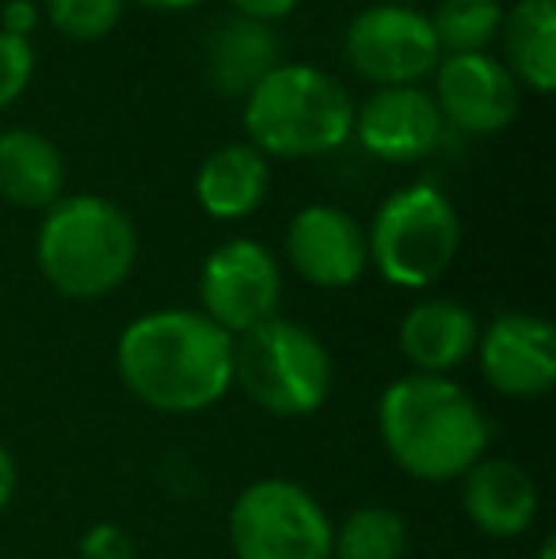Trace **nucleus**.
Here are the masks:
<instances>
[{
	"mask_svg": "<svg viewBox=\"0 0 556 559\" xmlns=\"http://www.w3.org/2000/svg\"><path fill=\"white\" fill-rule=\"evenodd\" d=\"M130 396L164 415H199L233 389V335L191 309L145 312L115 346Z\"/></svg>",
	"mask_w": 556,
	"mask_h": 559,
	"instance_id": "nucleus-1",
	"label": "nucleus"
},
{
	"mask_svg": "<svg viewBox=\"0 0 556 559\" xmlns=\"http://www.w3.org/2000/svg\"><path fill=\"white\" fill-rule=\"evenodd\" d=\"M363 148L386 164H416L442 141V115L423 88H378L355 111Z\"/></svg>",
	"mask_w": 556,
	"mask_h": 559,
	"instance_id": "nucleus-13",
	"label": "nucleus"
},
{
	"mask_svg": "<svg viewBox=\"0 0 556 559\" xmlns=\"http://www.w3.org/2000/svg\"><path fill=\"white\" fill-rule=\"evenodd\" d=\"M122 4L127 0H46V15L58 35L73 43H96L122 20Z\"/></svg>",
	"mask_w": 556,
	"mask_h": 559,
	"instance_id": "nucleus-22",
	"label": "nucleus"
},
{
	"mask_svg": "<svg viewBox=\"0 0 556 559\" xmlns=\"http://www.w3.org/2000/svg\"><path fill=\"white\" fill-rule=\"evenodd\" d=\"M381 4H401V8H412L416 0H381Z\"/></svg>",
	"mask_w": 556,
	"mask_h": 559,
	"instance_id": "nucleus-30",
	"label": "nucleus"
},
{
	"mask_svg": "<svg viewBox=\"0 0 556 559\" xmlns=\"http://www.w3.org/2000/svg\"><path fill=\"white\" fill-rule=\"evenodd\" d=\"M484 381L511 400H537L556 384V328L534 312H504L476 338Z\"/></svg>",
	"mask_w": 556,
	"mask_h": 559,
	"instance_id": "nucleus-10",
	"label": "nucleus"
},
{
	"mask_svg": "<svg viewBox=\"0 0 556 559\" xmlns=\"http://www.w3.org/2000/svg\"><path fill=\"white\" fill-rule=\"evenodd\" d=\"M461 248V217L438 187L412 183L393 191L374 214L366 251L397 289H427L450 271Z\"/></svg>",
	"mask_w": 556,
	"mask_h": 559,
	"instance_id": "nucleus-6",
	"label": "nucleus"
},
{
	"mask_svg": "<svg viewBox=\"0 0 556 559\" xmlns=\"http://www.w3.org/2000/svg\"><path fill=\"white\" fill-rule=\"evenodd\" d=\"M476 338H481L476 317L465 305L446 301V297L419 301L416 309H409L401 332H397L409 366L427 377H450L453 369L465 366L476 354Z\"/></svg>",
	"mask_w": 556,
	"mask_h": 559,
	"instance_id": "nucleus-15",
	"label": "nucleus"
},
{
	"mask_svg": "<svg viewBox=\"0 0 556 559\" xmlns=\"http://www.w3.org/2000/svg\"><path fill=\"white\" fill-rule=\"evenodd\" d=\"M66 191V160L58 145L35 130L0 133V199L15 210H50Z\"/></svg>",
	"mask_w": 556,
	"mask_h": 559,
	"instance_id": "nucleus-18",
	"label": "nucleus"
},
{
	"mask_svg": "<svg viewBox=\"0 0 556 559\" xmlns=\"http://www.w3.org/2000/svg\"><path fill=\"white\" fill-rule=\"evenodd\" d=\"M332 518L294 479H260L229 510L237 559H332Z\"/></svg>",
	"mask_w": 556,
	"mask_h": 559,
	"instance_id": "nucleus-7",
	"label": "nucleus"
},
{
	"mask_svg": "<svg viewBox=\"0 0 556 559\" xmlns=\"http://www.w3.org/2000/svg\"><path fill=\"white\" fill-rule=\"evenodd\" d=\"M138 4L156 8V12H184V8H194V4H202V0H138Z\"/></svg>",
	"mask_w": 556,
	"mask_h": 559,
	"instance_id": "nucleus-28",
	"label": "nucleus"
},
{
	"mask_svg": "<svg viewBox=\"0 0 556 559\" xmlns=\"http://www.w3.org/2000/svg\"><path fill=\"white\" fill-rule=\"evenodd\" d=\"M35 259L43 278L69 301H96L130 278L138 263L134 222L99 194L58 199L38 225Z\"/></svg>",
	"mask_w": 556,
	"mask_h": 559,
	"instance_id": "nucleus-3",
	"label": "nucleus"
},
{
	"mask_svg": "<svg viewBox=\"0 0 556 559\" xmlns=\"http://www.w3.org/2000/svg\"><path fill=\"white\" fill-rule=\"evenodd\" d=\"M237 8V15L245 20H256V23H271V20H282V15L294 12L301 0H229Z\"/></svg>",
	"mask_w": 556,
	"mask_h": 559,
	"instance_id": "nucleus-26",
	"label": "nucleus"
},
{
	"mask_svg": "<svg viewBox=\"0 0 556 559\" xmlns=\"http://www.w3.org/2000/svg\"><path fill=\"white\" fill-rule=\"evenodd\" d=\"M279 66V38L268 23L233 20L217 23L206 38V81L222 96H248Z\"/></svg>",
	"mask_w": 556,
	"mask_h": 559,
	"instance_id": "nucleus-16",
	"label": "nucleus"
},
{
	"mask_svg": "<svg viewBox=\"0 0 556 559\" xmlns=\"http://www.w3.org/2000/svg\"><path fill=\"white\" fill-rule=\"evenodd\" d=\"M507 73L537 96H549L556 84V8L553 0H514L499 23Z\"/></svg>",
	"mask_w": 556,
	"mask_h": 559,
	"instance_id": "nucleus-19",
	"label": "nucleus"
},
{
	"mask_svg": "<svg viewBox=\"0 0 556 559\" xmlns=\"http://www.w3.org/2000/svg\"><path fill=\"white\" fill-rule=\"evenodd\" d=\"M202 317L233 338L279 317L282 271L279 259L256 240H229L210 251L199 278Z\"/></svg>",
	"mask_w": 556,
	"mask_h": 559,
	"instance_id": "nucleus-9",
	"label": "nucleus"
},
{
	"mask_svg": "<svg viewBox=\"0 0 556 559\" xmlns=\"http://www.w3.org/2000/svg\"><path fill=\"white\" fill-rule=\"evenodd\" d=\"M286 259L305 282L320 289H347L370 266L366 233L335 206H305L286 228Z\"/></svg>",
	"mask_w": 556,
	"mask_h": 559,
	"instance_id": "nucleus-12",
	"label": "nucleus"
},
{
	"mask_svg": "<svg viewBox=\"0 0 556 559\" xmlns=\"http://www.w3.org/2000/svg\"><path fill=\"white\" fill-rule=\"evenodd\" d=\"M537 559H556V540L553 537L542 540V548H537Z\"/></svg>",
	"mask_w": 556,
	"mask_h": 559,
	"instance_id": "nucleus-29",
	"label": "nucleus"
},
{
	"mask_svg": "<svg viewBox=\"0 0 556 559\" xmlns=\"http://www.w3.org/2000/svg\"><path fill=\"white\" fill-rule=\"evenodd\" d=\"M435 107L465 133H499L514 122L522 88L492 53H450L435 66Z\"/></svg>",
	"mask_w": 556,
	"mask_h": 559,
	"instance_id": "nucleus-11",
	"label": "nucleus"
},
{
	"mask_svg": "<svg viewBox=\"0 0 556 559\" xmlns=\"http://www.w3.org/2000/svg\"><path fill=\"white\" fill-rule=\"evenodd\" d=\"M332 354L309 328L268 320L233 338V384L279 419H305L332 396Z\"/></svg>",
	"mask_w": 556,
	"mask_h": 559,
	"instance_id": "nucleus-5",
	"label": "nucleus"
},
{
	"mask_svg": "<svg viewBox=\"0 0 556 559\" xmlns=\"http://www.w3.org/2000/svg\"><path fill=\"white\" fill-rule=\"evenodd\" d=\"M430 31H435L438 50L450 53H484L499 38L504 8L499 0H438Z\"/></svg>",
	"mask_w": 556,
	"mask_h": 559,
	"instance_id": "nucleus-21",
	"label": "nucleus"
},
{
	"mask_svg": "<svg viewBox=\"0 0 556 559\" xmlns=\"http://www.w3.org/2000/svg\"><path fill=\"white\" fill-rule=\"evenodd\" d=\"M0 23H4V35L15 38H31V31L38 27V8L35 0H8L4 12H0Z\"/></svg>",
	"mask_w": 556,
	"mask_h": 559,
	"instance_id": "nucleus-25",
	"label": "nucleus"
},
{
	"mask_svg": "<svg viewBox=\"0 0 556 559\" xmlns=\"http://www.w3.org/2000/svg\"><path fill=\"white\" fill-rule=\"evenodd\" d=\"M12 495H15V461H12V453L0 445V514L8 510Z\"/></svg>",
	"mask_w": 556,
	"mask_h": 559,
	"instance_id": "nucleus-27",
	"label": "nucleus"
},
{
	"mask_svg": "<svg viewBox=\"0 0 556 559\" xmlns=\"http://www.w3.org/2000/svg\"><path fill=\"white\" fill-rule=\"evenodd\" d=\"M271 171L260 148L252 145H222L210 153L194 179L199 206L217 222H240L256 214L268 199Z\"/></svg>",
	"mask_w": 556,
	"mask_h": 559,
	"instance_id": "nucleus-17",
	"label": "nucleus"
},
{
	"mask_svg": "<svg viewBox=\"0 0 556 559\" xmlns=\"http://www.w3.org/2000/svg\"><path fill=\"white\" fill-rule=\"evenodd\" d=\"M381 445L401 472L423 484L461 479L488 456V415L453 377L409 373L378 400Z\"/></svg>",
	"mask_w": 556,
	"mask_h": 559,
	"instance_id": "nucleus-2",
	"label": "nucleus"
},
{
	"mask_svg": "<svg viewBox=\"0 0 556 559\" xmlns=\"http://www.w3.org/2000/svg\"><path fill=\"white\" fill-rule=\"evenodd\" d=\"M245 99L252 148L282 160L335 153L355 130L347 88L317 66H275Z\"/></svg>",
	"mask_w": 556,
	"mask_h": 559,
	"instance_id": "nucleus-4",
	"label": "nucleus"
},
{
	"mask_svg": "<svg viewBox=\"0 0 556 559\" xmlns=\"http://www.w3.org/2000/svg\"><path fill=\"white\" fill-rule=\"evenodd\" d=\"M31 76H35V50L31 38H15L0 31V111L12 107L15 99L27 92Z\"/></svg>",
	"mask_w": 556,
	"mask_h": 559,
	"instance_id": "nucleus-23",
	"label": "nucleus"
},
{
	"mask_svg": "<svg viewBox=\"0 0 556 559\" xmlns=\"http://www.w3.org/2000/svg\"><path fill=\"white\" fill-rule=\"evenodd\" d=\"M537 484L511 456H481L461 476V510L484 537L511 540L534 525Z\"/></svg>",
	"mask_w": 556,
	"mask_h": 559,
	"instance_id": "nucleus-14",
	"label": "nucleus"
},
{
	"mask_svg": "<svg viewBox=\"0 0 556 559\" xmlns=\"http://www.w3.org/2000/svg\"><path fill=\"white\" fill-rule=\"evenodd\" d=\"M343 46L355 73L381 88H409V84L416 88L442 61L430 20L416 8L401 4H374L358 12Z\"/></svg>",
	"mask_w": 556,
	"mask_h": 559,
	"instance_id": "nucleus-8",
	"label": "nucleus"
},
{
	"mask_svg": "<svg viewBox=\"0 0 556 559\" xmlns=\"http://www.w3.org/2000/svg\"><path fill=\"white\" fill-rule=\"evenodd\" d=\"M76 559H138V545H134V537L122 530V525L99 522L81 537Z\"/></svg>",
	"mask_w": 556,
	"mask_h": 559,
	"instance_id": "nucleus-24",
	"label": "nucleus"
},
{
	"mask_svg": "<svg viewBox=\"0 0 556 559\" xmlns=\"http://www.w3.org/2000/svg\"><path fill=\"white\" fill-rule=\"evenodd\" d=\"M409 522L393 507H358L332 530V559H404Z\"/></svg>",
	"mask_w": 556,
	"mask_h": 559,
	"instance_id": "nucleus-20",
	"label": "nucleus"
}]
</instances>
